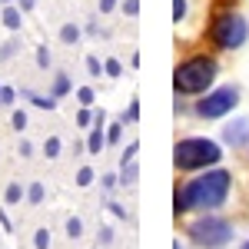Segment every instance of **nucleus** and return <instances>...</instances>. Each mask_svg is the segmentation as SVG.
I'll list each match as a JSON object with an SVG mask.
<instances>
[{"label":"nucleus","instance_id":"obj_18","mask_svg":"<svg viewBox=\"0 0 249 249\" xmlns=\"http://www.w3.org/2000/svg\"><path fill=\"white\" fill-rule=\"evenodd\" d=\"M136 176H140V170H136V163H123V173H120V183L123 186H133Z\"/></svg>","mask_w":249,"mask_h":249},{"label":"nucleus","instance_id":"obj_28","mask_svg":"<svg viewBox=\"0 0 249 249\" xmlns=\"http://www.w3.org/2000/svg\"><path fill=\"white\" fill-rule=\"evenodd\" d=\"M96 243H100V246H110V243H113V230H110V226H100V232H96Z\"/></svg>","mask_w":249,"mask_h":249},{"label":"nucleus","instance_id":"obj_14","mask_svg":"<svg viewBox=\"0 0 249 249\" xmlns=\"http://www.w3.org/2000/svg\"><path fill=\"white\" fill-rule=\"evenodd\" d=\"M50 93L57 96H67L70 93V77H67V73H63V70H57V77H53V87H50Z\"/></svg>","mask_w":249,"mask_h":249},{"label":"nucleus","instance_id":"obj_25","mask_svg":"<svg viewBox=\"0 0 249 249\" xmlns=\"http://www.w3.org/2000/svg\"><path fill=\"white\" fill-rule=\"evenodd\" d=\"M50 63H53L50 50H47V47H37V67L40 70H50Z\"/></svg>","mask_w":249,"mask_h":249},{"label":"nucleus","instance_id":"obj_17","mask_svg":"<svg viewBox=\"0 0 249 249\" xmlns=\"http://www.w3.org/2000/svg\"><path fill=\"white\" fill-rule=\"evenodd\" d=\"M103 73H107V77H110V80H116V77H123V63H120V60H116V57H110V60H103Z\"/></svg>","mask_w":249,"mask_h":249},{"label":"nucleus","instance_id":"obj_21","mask_svg":"<svg viewBox=\"0 0 249 249\" xmlns=\"http://www.w3.org/2000/svg\"><path fill=\"white\" fill-rule=\"evenodd\" d=\"M34 246L37 249H50V230H47V226H40V230L34 232Z\"/></svg>","mask_w":249,"mask_h":249},{"label":"nucleus","instance_id":"obj_15","mask_svg":"<svg viewBox=\"0 0 249 249\" xmlns=\"http://www.w3.org/2000/svg\"><path fill=\"white\" fill-rule=\"evenodd\" d=\"M23 199H27L30 206H40V203L47 199V190H43V183H30V186H27V196H23Z\"/></svg>","mask_w":249,"mask_h":249},{"label":"nucleus","instance_id":"obj_32","mask_svg":"<svg viewBox=\"0 0 249 249\" xmlns=\"http://www.w3.org/2000/svg\"><path fill=\"white\" fill-rule=\"evenodd\" d=\"M120 133H123V123H113L107 130V143H120Z\"/></svg>","mask_w":249,"mask_h":249},{"label":"nucleus","instance_id":"obj_35","mask_svg":"<svg viewBox=\"0 0 249 249\" xmlns=\"http://www.w3.org/2000/svg\"><path fill=\"white\" fill-rule=\"evenodd\" d=\"M120 0H100V14H113Z\"/></svg>","mask_w":249,"mask_h":249},{"label":"nucleus","instance_id":"obj_8","mask_svg":"<svg viewBox=\"0 0 249 249\" xmlns=\"http://www.w3.org/2000/svg\"><path fill=\"white\" fill-rule=\"evenodd\" d=\"M0 20H3V27H7V30H14V34H17L20 27H23V10H20L17 3H7V7H0Z\"/></svg>","mask_w":249,"mask_h":249},{"label":"nucleus","instance_id":"obj_9","mask_svg":"<svg viewBox=\"0 0 249 249\" xmlns=\"http://www.w3.org/2000/svg\"><path fill=\"white\" fill-rule=\"evenodd\" d=\"M17 96H23L27 103H34V107H40V110H57V96H53V93L43 96V93H37V90H27V87H23Z\"/></svg>","mask_w":249,"mask_h":249},{"label":"nucleus","instance_id":"obj_37","mask_svg":"<svg viewBox=\"0 0 249 249\" xmlns=\"http://www.w3.org/2000/svg\"><path fill=\"white\" fill-rule=\"evenodd\" d=\"M17 7H20V10H23V14H30V10L37 7V0H17Z\"/></svg>","mask_w":249,"mask_h":249},{"label":"nucleus","instance_id":"obj_12","mask_svg":"<svg viewBox=\"0 0 249 249\" xmlns=\"http://www.w3.org/2000/svg\"><path fill=\"white\" fill-rule=\"evenodd\" d=\"M23 196H27V186H20V183H7V190H3V203H7V206H20Z\"/></svg>","mask_w":249,"mask_h":249},{"label":"nucleus","instance_id":"obj_23","mask_svg":"<svg viewBox=\"0 0 249 249\" xmlns=\"http://www.w3.org/2000/svg\"><path fill=\"white\" fill-rule=\"evenodd\" d=\"M67 236H70V239H80V236H83V223H80L77 216L67 219Z\"/></svg>","mask_w":249,"mask_h":249},{"label":"nucleus","instance_id":"obj_2","mask_svg":"<svg viewBox=\"0 0 249 249\" xmlns=\"http://www.w3.org/2000/svg\"><path fill=\"white\" fill-rule=\"evenodd\" d=\"M216 73H219V67H216L213 57H190L176 67L173 87H176V93H206L213 87V80H216Z\"/></svg>","mask_w":249,"mask_h":249},{"label":"nucleus","instance_id":"obj_4","mask_svg":"<svg viewBox=\"0 0 249 249\" xmlns=\"http://www.w3.org/2000/svg\"><path fill=\"white\" fill-rule=\"evenodd\" d=\"M249 37V23L246 17H239V14H219L216 23H213V43L216 47H223V50H239Z\"/></svg>","mask_w":249,"mask_h":249},{"label":"nucleus","instance_id":"obj_31","mask_svg":"<svg viewBox=\"0 0 249 249\" xmlns=\"http://www.w3.org/2000/svg\"><path fill=\"white\" fill-rule=\"evenodd\" d=\"M136 150H140V143H130V146L123 150V156H120V163H133V160H136Z\"/></svg>","mask_w":249,"mask_h":249},{"label":"nucleus","instance_id":"obj_11","mask_svg":"<svg viewBox=\"0 0 249 249\" xmlns=\"http://www.w3.org/2000/svg\"><path fill=\"white\" fill-rule=\"evenodd\" d=\"M80 37H83V30H80L77 23H63V27H60V43H63V47H77Z\"/></svg>","mask_w":249,"mask_h":249},{"label":"nucleus","instance_id":"obj_39","mask_svg":"<svg viewBox=\"0 0 249 249\" xmlns=\"http://www.w3.org/2000/svg\"><path fill=\"white\" fill-rule=\"evenodd\" d=\"M0 226H3V230H14V223L7 219V213H3V206H0Z\"/></svg>","mask_w":249,"mask_h":249},{"label":"nucleus","instance_id":"obj_6","mask_svg":"<svg viewBox=\"0 0 249 249\" xmlns=\"http://www.w3.org/2000/svg\"><path fill=\"white\" fill-rule=\"evenodd\" d=\"M236 103H239V90L236 87H219V90H213L210 96H203L196 103V116L219 120V116H226L230 110H236Z\"/></svg>","mask_w":249,"mask_h":249},{"label":"nucleus","instance_id":"obj_27","mask_svg":"<svg viewBox=\"0 0 249 249\" xmlns=\"http://www.w3.org/2000/svg\"><path fill=\"white\" fill-rule=\"evenodd\" d=\"M87 73H90V77H100V73H103V63H100L93 53L87 57Z\"/></svg>","mask_w":249,"mask_h":249},{"label":"nucleus","instance_id":"obj_33","mask_svg":"<svg viewBox=\"0 0 249 249\" xmlns=\"http://www.w3.org/2000/svg\"><path fill=\"white\" fill-rule=\"evenodd\" d=\"M17 153L23 156V160H30V156H34V143H30V140H20V146H17Z\"/></svg>","mask_w":249,"mask_h":249},{"label":"nucleus","instance_id":"obj_40","mask_svg":"<svg viewBox=\"0 0 249 249\" xmlns=\"http://www.w3.org/2000/svg\"><path fill=\"white\" fill-rule=\"evenodd\" d=\"M7 3H17V0H0V7H7Z\"/></svg>","mask_w":249,"mask_h":249},{"label":"nucleus","instance_id":"obj_22","mask_svg":"<svg viewBox=\"0 0 249 249\" xmlns=\"http://www.w3.org/2000/svg\"><path fill=\"white\" fill-rule=\"evenodd\" d=\"M77 100H80V107H93V100H96L93 87H80V90H77Z\"/></svg>","mask_w":249,"mask_h":249},{"label":"nucleus","instance_id":"obj_30","mask_svg":"<svg viewBox=\"0 0 249 249\" xmlns=\"http://www.w3.org/2000/svg\"><path fill=\"white\" fill-rule=\"evenodd\" d=\"M126 120H130V123L140 120V100H130V110H126V116H123V123H126Z\"/></svg>","mask_w":249,"mask_h":249},{"label":"nucleus","instance_id":"obj_3","mask_svg":"<svg viewBox=\"0 0 249 249\" xmlns=\"http://www.w3.org/2000/svg\"><path fill=\"white\" fill-rule=\"evenodd\" d=\"M223 160V150L219 143L213 140H203V136H190V140H179L176 143V153H173V163L179 170H203V166H213Z\"/></svg>","mask_w":249,"mask_h":249},{"label":"nucleus","instance_id":"obj_19","mask_svg":"<svg viewBox=\"0 0 249 249\" xmlns=\"http://www.w3.org/2000/svg\"><path fill=\"white\" fill-rule=\"evenodd\" d=\"M10 126H14L17 133H23V130L30 126V120H27V113H23V110H14V113H10Z\"/></svg>","mask_w":249,"mask_h":249},{"label":"nucleus","instance_id":"obj_5","mask_svg":"<svg viewBox=\"0 0 249 249\" xmlns=\"http://www.w3.org/2000/svg\"><path fill=\"white\" fill-rule=\"evenodd\" d=\"M190 236L196 246H206V249H219L232 239V226L219 216H206V219H196L190 226Z\"/></svg>","mask_w":249,"mask_h":249},{"label":"nucleus","instance_id":"obj_1","mask_svg":"<svg viewBox=\"0 0 249 249\" xmlns=\"http://www.w3.org/2000/svg\"><path fill=\"white\" fill-rule=\"evenodd\" d=\"M230 196V173L226 170H210L203 176L190 179L183 190H176L173 196V210L186 213V210H219Z\"/></svg>","mask_w":249,"mask_h":249},{"label":"nucleus","instance_id":"obj_34","mask_svg":"<svg viewBox=\"0 0 249 249\" xmlns=\"http://www.w3.org/2000/svg\"><path fill=\"white\" fill-rule=\"evenodd\" d=\"M123 10H126L130 17H136V14H140V0H123Z\"/></svg>","mask_w":249,"mask_h":249},{"label":"nucleus","instance_id":"obj_38","mask_svg":"<svg viewBox=\"0 0 249 249\" xmlns=\"http://www.w3.org/2000/svg\"><path fill=\"white\" fill-rule=\"evenodd\" d=\"M100 183H103V190H113V186H116V183H120V179H116V176H103Z\"/></svg>","mask_w":249,"mask_h":249},{"label":"nucleus","instance_id":"obj_20","mask_svg":"<svg viewBox=\"0 0 249 249\" xmlns=\"http://www.w3.org/2000/svg\"><path fill=\"white\" fill-rule=\"evenodd\" d=\"M93 179H96V173L90 170V166H80V170H77V186H83V190H87Z\"/></svg>","mask_w":249,"mask_h":249},{"label":"nucleus","instance_id":"obj_36","mask_svg":"<svg viewBox=\"0 0 249 249\" xmlns=\"http://www.w3.org/2000/svg\"><path fill=\"white\" fill-rule=\"evenodd\" d=\"M110 213H113L116 219H126V210H123V206H120V203H110Z\"/></svg>","mask_w":249,"mask_h":249},{"label":"nucleus","instance_id":"obj_10","mask_svg":"<svg viewBox=\"0 0 249 249\" xmlns=\"http://www.w3.org/2000/svg\"><path fill=\"white\" fill-rule=\"evenodd\" d=\"M103 146H107V133H103V123H93V126H90V136H87V153L100 156V153H103Z\"/></svg>","mask_w":249,"mask_h":249},{"label":"nucleus","instance_id":"obj_7","mask_svg":"<svg viewBox=\"0 0 249 249\" xmlns=\"http://www.w3.org/2000/svg\"><path fill=\"white\" fill-rule=\"evenodd\" d=\"M223 140L232 143V146H243V143L249 140V120H246V116H243V120H232L230 126L223 130Z\"/></svg>","mask_w":249,"mask_h":249},{"label":"nucleus","instance_id":"obj_24","mask_svg":"<svg viewBox=\"0 0 249 249\" xmlns=\"http://www.w3.org/2000/svg\"><path fill=\"white\" fill-rule=\"evenodd\" d=\"M93 110L90 107H80V113H77V126H93Z\"/></svg>","mask_w":249,"mask_h":249},{"label":"nucleus","instance_id":"obj_41","mask_svg":"<svg viewBox=\"0 0 249 249\" xmlns=\"http://www.w3.org/2000/svg\"><path fill=\"white\" fill-rule=\"evenodd\" d=\"M243 249H249V239H246V243H243Z\"/></svg>","mask_w":249,"mask_h":249},{"label":"nucleus","instance_id":"obj_26","mask_svg":"<svg viewBox=\"0 0 249 249\" xmlns=\"http://www.w3.org/2000/svg\"><path fill=\"white\" fill-rule=\"evenodd\" d=\"M14 100H17L14 87H0V107H14Z\"/></svg>","mask_w":249,"mask_h":249},{"label":"nucleus","instance_id":"obj_16","mask_svg":"<svg viewBox=\"0 0 249 249\" xmlns=\"http://www.w3.org/2000/svg\"><path fill=\"white\" fill-rule=\"evenodd\" d=\"M60 150H63V143H60V136H47V143H43V156L47 160H57Z\"/></svg>","mask_w":249,"mask_h":249},{"label":"nucleus","instance_id":"obj_13","mask_svg":"<svg viewBox=\"0 0 249 249\" xmlns=\"http://www.w3.org/2000/svg\"><path fill=\"white\" fill-rule=\"evenodd\" d=\"M20 47H23V43H20V37H10V40H3V43H0V63H7V60H14L20 53Z\"/></svg>","mask_w":249,"mask_h":249},{"label":"nucleus","instance_id":"obj_29","mask_svg":"<svg viewBox=\"0 0 249 249\" xmlns=\"http://www.w3.org/2000/svg\"><path fill=\"white\" fill-rule=\"evenodd\" d=\"M183 17H186V0H173V20L179 23Z\"/></svg>","mask_w":249,"mask_h":249}]
</instances>
